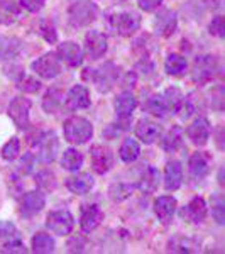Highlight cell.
Segmentation results:
<instances>
[{"mask_svg":"<svg viewBox=\"0 0 225 254\" xmlns=\"http://www.w3.org/2000/svg\"><path fill=\"white\" fill-rule=\"evenodd\" d=\"M64 139L71 144H85L93 136V126L92 122L83 117H69L63 126Z\"/></svg>","mask_w":225,"mask_h":254,"instance_id":"cell-1","label":"cell"},{"mask_svg":"<svg viewBox=\"0 0 225 254\" xmlns=\"http://www.w3.org/2000/svg\"><path fill=\"white\" fill-rule=\"evenodd\" d=\"M69 22L76 27H85L97 19V7L95 3L88 0H75L68 9Z\"/></svg>","mask_w":225,"mask_h":254,"instance_id":"cell-2","label":"cell"},{"mask_svg":"<svg viewBox=\"0 0 225 254\" xmlns=\"http://www.w3.org/2000/svg\"><path fill=\"white\" fill-rule=\"evenodd\" d=\"M92 71H93L92 80L100 93L110 92V90L113 88V85L117 83L118 76H120V68H118L117 64L110 63V61L105 64H102L100 68L92 69Z\"/></svg>","mask_w":225,"mask_h":254,"instance_id":"cell-3","label":"cell"},{"mask_svg":"<svg viewBox=\"0 0 225 254\" xmlns=\"http://www.w3.org/2000/svg\"><path fill=\"white\" fill-rule=\"evenodd\" d=\"M48 229L56 236H68L73 232L75 227V217L68 210H55L49 212L46 217Z\"/></svg>","mask_w":225,"mask_h":254,"instance_id":"cell-4","label":"cell"},{"mask_svg":"<svg viewBox=\"0 0 225 254\" xmlns=\"http://www.w3.org/2000/svg\"><path fill=\"white\" fill-rule=\"evenodd\" d=\"M219 71V60L212 55H202L196 56L195 66H193V81L195 83H207L215 76Z\"/></svg>","mask_w":225,"mask_h":254,"instance_id":"cell-5","label":"cell"},{"mask_svg":"<svg viewBox=\"0 0 225 254\" xmlns=\"http://www.w3.org/2000/svg\"><path fill=\"white\" fill-rule=\"evenodd\" d=\"M110 26L124 38H130L141 27V15L136 12H118L110 19Z\"/></svg>","mask_w":225,"mask_h":254,"instance_id":"cell-6","label":"cell"},{"mask_svg":"<svg viewBox=\"0 0 225 254\" xmlns=\"http://www.w3.org/2000/svg\"><path fill=\"white\" fill-rule=\"evenodd\" d=\"M32 71L36 75H39L41 78H56V76L61 73V61L58 58V55L55 53H48V55H43L41 58H38L34 63L31 64Z\"/></svg>","mask_w":225,"mask_h":254,"instance_id":"cell-7","label":"cell"},{"mask_svg":"<svg viewBox=\"0 0 225 254\" xmlns=\"http://www.w3.org/2000/svg\"><path fill=\"white\" fill-rule=\"evenodd\" d=\"M115 112L122 129H127V124L132 121V112L137 107V98L132 92L125 90L115 98Z\"/></svg>","mask_w":225,"mask_h":254,"instance_id":"cell-8","label":"cell"},{"mask_svg":"<svg viewBox=\"0 0 225 254\" xmlns=\"http://www.w3.org/2000/svg\"><path fill=\"white\" fill-rule=\"evenodd\" d=\"M29 112H31V100L26 97H15L9 104V116L19 129L29 127Z\"/></svg>","mask_w":225,"mask_h":254,"instance_id":"cell-9","label":"cell"},{"mask_svg":"<svg viewBox=\"0 0 225 254\" xmlns=\"http://www.w3.org/2000/svg\"><path fill=\"white\" fill-rule=\"evenodd\" d=\"M90 158H92V168L98 175H105L112 170L113 166V154L109 147L95 144L90 149Z\"/></svg>","mask_w":225,"mask_h":254,"instance_id":"cell-10","label":"cell"},{"mask_svg":"<svg viewBox=\"0 0 225 254\" xmlns=\"http://www.w3.org/2000/svg\"><path fill=\"white\" fill-rule=\"evenodd\" d=\"M107 36L100 31H88L85 36V53L90 60H98L107 53Z\"/></svg>","mask_w":225,"mask_h":254,"instance_id":"cell-11","label":"cell"},{"mask_svg":"<svg viewBox=\"0 0 225 254\" xmlns=\"http://www.w3.org/2000/svg\"><path fill=\"white\" fill-rule=\"evenodd\" d=\"M212 126L207 117H196L186 129V136L193 144L196 146H205L210 139Z\"/></svg>","mask_w":225,"mask_h":254,"instance_id":"cell-12","label":"cell"},{"mask_svg":"<svg viewBox=\"0 0 225 254\" xmlns=\"http://www.w3.org/2000/svg\"><path fill=\"white\" fill-rule=\"evenodd\" d=\"M56 55H58L59 61H64L71 68H76L83 63V51H81L80 44H76L75 41H64V43H61Z\"/></svg>","mask_w":225,"mask_h":254,"instance_id":"cell-13","label":"cell"},{"mask_svg":"<svg viewBox=\"0 0 225 254\" xmlns=\"http://www.w3.org/2000/svg\"><path fill=\"white\" fill-rule=\"evenodd\" d=\"M154 27H156V32L163 38H169V36L174 34L178 27V17L176 12L166 9L163 12H159L156 15V20H154Z\"/></svg>","mask_w":225,"mask_h":254,"instance_id":"cell-14","label":"cell"},{"mask_svg":"<svg viewBox=\"0 0 225 254\" xmlns=\"http://www.w3.org/2000/svg\"><path fill=\"white\" fill-rule=\"evenodd\" d=\"M210 165H212V158L207 153H195L191 154L188 168H190V175L193 180H203L207 178L210 173Z\"/></svg>","mask_w":225,"mask_h":254,"instance_id":"cell-15","label":"cell"},{"mask_svg":"<svg viewBox=\"0 0 225 254\" xmlns=\"http://www.w3.org/2000/svg\"><path fill=\"white\" fill-rule=\"evenodd\" d=\"M39 156L43 159L44 163H53L58 154V149H59V141H58V136L55 132H48V134H43L39 139Z\"/></svg>","mask_w":225,"mask_h":254,"instance_id":"cell-16","label":"cell"},{"mask_svg":"<svg viewBox=\"0 0 225 254\" xmlns=\"http://www.w3.org/2000/svg\"><path fill=\"white\" fill-rule=\"evenodd\" d=\"M46 205V198H44L43 191H27L26 195L22 196V203H20V212L24 215L31 217V215H36L39 214L41 210Z\"/></svg>","mask_w":225,"mask_h":254,"instance_id":"cell-17","label":"cell"},{"mask_svg":"<svg viewBox=\"0 0 225 254\" xmlns=\"http://www.w3.org/2000/svg\"><path fill=\"white\" fill-rule=\"evenodd\" d=\"M104 220V212L98 205H87L81 210V217H80V225L83 232H92L95 231L98 225Z\"/></svg>","mask_w":225,"mask_h":254,"instance_id":"cell-18","label":"cell"},{"mask_svg":"<svg viewBox=\"0 0 225 254\" xmlns=\"http://www.w3.org/2000/svg\"><path fill=\"white\" fill-rule=\"evenodd\" d=\"M136 136L144 144H153L156 139L161 137V126H158L149 119H141L136 126Z\"/></svg>","mask_w":225,"mask_h":254,"instance_id":"cell-19","label":"cell"},{"mask_svg":"<svg viewBox=\"0 0 225 254\" xmlns=\"http://www.w3.org/2000/svg\"><path fill=\"white\" fill-rule=\"evenodd\" d=\"M174 212H176V198L174 196L171 195L158 196L156 202H154V214H156L159 220L168 224L173 219Z\"/></svg>","mask_w":225,"mask_h":254,"instance_id":"cell-20","label":"cell"},{"mask_svg":"<svg viewBox=\"0 0 225 254\" xmlns=\"http://www.w3.org/2000/svg\"><path fill=\"white\" fill-rule=\"evenodd\" d=\"M66 105L71 110L87 109L90 105V92L83 85H75L66 95Z\"/></svg>","mask_w":225,"mask_h":254,"instance_id":"cell-21","label":"cell"},{"mask_svg":"<svg viewBox=\"0 0 225 254\" xmlns=\"http://www.w3.org/2000/svg\"><path fill=\"white\" fill-rule=\"evenodd\" d=\"M183 183V166L179 161H169L165 168V188L168 191H174Z\"/></svg>","mask_w":225,"mask_h":254,"instance_id":"cell-22","label":"cell"},{"mask_svg":"<svg viewBox=\"0 0 225 254\" xmlns=\"http://www.w3.org/2000/svg\"><path fill=\"white\" fill-rule=\"evenodd\" d=\"M22 51V41L15 36H0V61H9Z\"/></svg>","mask_w":225,"mask_h":254,"instance_id":"cell-23","label":"cell"},{"mask_svg":"<svg viewBox=\"0 0 225 254\" xmlns=\"http://www.w3.org/2000/svg\"><path fill=\"white\" fill-rule=\"evenodd\" d=\"M95 185V180L90 173H80V175H75V176H69L66 180V187L71 193L75 195H85L88 193L90 190Z\"/></svg>","mask_w":225,"mask_h":254,"instance_id":"cell-24","label":"cell"},{"mask_svg":"<svg viewBox=\"0 0 225 254\" xmlns=\"http://www.w3.org/2000/svg\"><path fill=\"white\" fill-rule=\"evenodd\" d=\"M183 215H186L191 222L202 224L207 219V203L202 196H195L186 205V210H183Z\"/></svg>","mask_w":225,"mask_h":254,"instance_id":"cell-25","label":"cell"},{"mask_svg":"<svg viewBox=\"0 0 225 254\" xmlns=\"http://www.w3.org/2000/svg\"><path fill=\"white\" fill-rule=\"evenodd\" d=\"M161 95H163V98H165L168 114H178L179 110H181V105H183V100H185V95H183L179 88H176V87L166 88L165 92L161 93Z\"/></svg>","mask_w":225,"mask_h":254,"instance_id":"cell-26","label":"cell"},{"mask_svg":"<svg viewBox=\"0 0 225 254\" xmlns=\"http://www.w3.org/2000/svg\"><path fill=\"white\" fill-rule=\"evenodd\" d=\"M186 68H188V61L185 56L181 55H169L165 61V69L169 76H181L186 73Z\"/></svg>","mask_w":225,"mask_h":254,"instance_id":"cell-27","label":"cell"},{"mask_svg":"<svg viewBox=\"0 0 225 254\" xmlns=\"http://www.w3.org/2000/svg\"><path fill=\"white\" fill-rule=\"evenodd\" d=\"M183 144V129L179 126L171 127V130H168V134L163 137L161 141V147L168 153H174L178 151Z\"/></svg>","mask_w":225,"mask_h":254,"instance_id":"cell-28","label":"cell"},{"mask_svg":"<svg viewBox=\"0 0 225 254\" xmlns=\"http://www.w3.org/2000/svg\"><path fill=\"white\" fill-rule=\"evenodd\" d=\"M61 165H63L64 170L76 173V171H78L80 168L83 166V154H81L78 149H75V147H69V149H66L63 153V158H61Z\"/></svg>","mask_w":225,"mask_h":254,"instance_id":"cell-29","label":"cell"},{"mask_svg":"<svg viewBox=\"0 0 225 254\" xmlns=\"http://www.w3.org/2000/svg\"><path fill=\"white\" fill-rule=\"evenodd\" d=\"M31 246H32V251L38 253V254H48V253H53L56 248V243L49 234H44V232H38L31 241Z\"/></svg>","mask_w":225,"mask_h":254,"instance_id":"cell-30","label":"cell"},{"mask_svg":"<svg viewBox=\"0 0 225 254\" xmlns=\"http://www.w3.org/2000/svg\"><path fill=\"white\" fill-rule=\"evenodd\" d=\"M139 154H141V146H139L136 139H130V137L125 139L122 142L120 149H118V156H120L124 163H134L139 158Z\"/></svg>","mask_w":225,"mask_h":254,"instance_id":"cell-31","label":"cell"},{"mask_svg":"<svg viewBox=\"0 0 225 254\" xmlns=\"http://www.w3.org/2000/svg\"><path fill=\"white\" fill-rule=\"evenodd\" d=\"M159 187V173L156 168H147L142 175L141 182H139V190L144 191V193H154Z\"/></svg>","mask_w":225,"mask_h":254,"instance_id":"cell-32","label":"cell"},{"mask_svg":"<svg viewBox=\"0 0 225 254\" xmlns=\"http://www.w3.org/2000/svg\"><path fill=\"white\" fill-rule=\"evenodd\" d=\"M20 10L19 7L15 5L14 2H5V0H0V24H5V26H10L15 20L19 19Z\"/></svg>","mask_w":225,"mask_h":254,"instance_id":"cell-33","label":"cell"},{"mask_svg":"<svg viewBox=\"0 0 225 254\" xmlns=\"http://www.w3.org/2000/svg\"><path fill=\"white\" fill-rule=\"evenodd\" d=\"M63 105V92L58 88H51L43 98V109L48 114H56Z\"/></svg>","mask_w":225,"mask_h":254,"instance_id":"cell-34","label":"cell"},{"mask_svg":"<svg viewBox=\"0 0 225 254\" xmlns=\"http://www.w3.org/2000/svg\"><path fill=\"white\" fill-rule=\"evenodd\" d=\"M134 187L129 185V183H113L112 187L109 188V196L113 200V202H122V200L129 198L132 195Z\"/></svg>","mask_w":225,"mask_h":254,"instance_id":"cell-35","label":"cell"},{"mask_svg":"<svg viewBox=\"0 0 225 254\" xmlns=\"http://www.w3.org/2000/svg\"><path fill=\"white\" fill-rule=\"evenodd\" d=\"M169 251H173V253H193V251H196V244L185 236H176L169 241Z\"/></svg>","mask_w":225,"mask_h":254,"instance_id":"cell-36","label":"cell"},{"mask_svg":"<svg viewBox=\"0 0 225 254\" xmlns=\"http://www.w3.org/2000/svg\"><path fill=\"white\" fill-rule=\"evenodd\" d=\"M146 110L156 117H165L168 114V110H166V104H165V98H163V95L151 97L149 100L146 102Z\"/></svg>","mask_w":225,"mask_h":254,"instance_id":"cell-37","label":"cell"},{"mask_svg":"<svg viewBox=\"0 0 225 254\" xmlns=\"http://www.w3.org/2000/svg\"><path fill=\"white\" fill-rule=\"evenodd\" d=\"M212 215L220 225L225 224V200L222 193H215L212 196Z\"/></svg>","mask_w":225,"mask_h":254,"instance_id":"cell-38","label":"cell"},{"mask_svg":"<svg viewBox=\"0 0 225 254\" xmlns=\"http://www.w3.org/2000/svg\"><path fill=\"white\" fill-rule=\"evenodd\" d=\"M36 183L41 190L44 191H53L56 188V176L51 173L49 170H44V171H39L36 175Z\"/></svg>","mask_w":225,"mask_h":254,"instance_id":"cell-39","label":"cell"},{"mask_svg":"<svg viewBox=\"0 0 225 254\" xmlns=\"http://www.w3.org/2000/svg\"><path fill=\"white\" fill-rule=\"evenodd\" d=\"M19 153H20V141L17 137L9 139V141H7L2 147V158L7 159V161L15 159L19 156Z\"/></svg>","mask_w":225,"mask_h":254,"instance_id":"cell-40","label":"cell"},{"mask_svg":"<svg viewBox=\"0 0 225 254\" xmlns=\"http://www.w3.org/2000/svg\"><path fill=\"white\" fill-rule=\"evenodd\" d=\"M17 237H19V232L14 224L9 222V220H2V222H0V239H3L7 243V241H10V239H17Z\"/></svg>","mask_w":225,"mask_h":254,"instance_id":"cell-41","label":"cell"},{"mask_svg":"<svg viewBox=\"0 0 225 254\" xmlns=\"http://www.w3.org/2000/svg\"><path fill=\"white\" fill-rule=\"evenodd\" d=\"M17 88L22 90V92H27V93H34L41 88V81L32 78V76H26V78L19 80Z\"/></svg>","mask_w":225,"mask_h":254,"instance_id":"cell-42","label":"cell"},{"mask_svg":"<svg viewBox=\"0 0 225 254\" xmlns=\"http://www.w3.org/2000/svg\"><path fill=\"white\" fill-rule=\"evenodd\" d=\"M208 31H210V34L217 36V38H224V36H225L224 15H215V17L212 19L210 26H208Z\"/></svg>","mask_w":225,"mask_h":254,"instance_id":"cell-43","label":"cell"},{"mask_svg":"<svg viewBox=\"0 0 225 254\" xmlns=\"http://www.w3.org/2000/svg\"><path fill=\"white\" fill-rule=\"evenodd\" d=\"M3 253H17V254H22L26 253V248H24V243L20 241V237H17V239H10L7 241L5 244H3Z\"/></svg>","mask_w":225,"mask_h":254,"instance_id":"cell-44","label":"cell"},{"mask_svg":"<svg viewBox=\"0 0 225 254\" xmlns=\"http://www.w3.org/2000/svg\"><path fill=\"white\" fill-rule=\"evenodd\" d=\"M41 32H43L44 39L49 41V43H55L56 41V31H55V26H53L49 20H44L41 22Z\"/></svg>","mask_w":225,"mask_h":254,"instance_id":"cell-45","label":"cell"},{"mask_svg":"<svg viewBox=\"0 0 225 254\" xmlns=\"http://www.w3.org/2000/svg\"><path fill=\"white\" fill-rule=\"evenodd\" d=\"M46 0H20V5L29 12H39L44 7Z\"/></svg>","mask_w":225,"mask_h":254,"instance_id":"cell-46","label":"cell"},{"mask_svg":"<svg viewBox=\"0 0 225 254\" xmlns=\"http://www.w3.org/2000/svg\"><path fill=\"white\" fill-rule=\"evenodd\" d=\"M137 3L144 12H153V10H156L158 7H161L163 0H137Z\"/></svg>","mask_w":225,"mask_h":254,"instance_id":"cell-47","label":"cell"},{"mask_svg":"<svg viewBox=\"0 0 225 254\" xmlns=\"http://www.w3.org/2000/svg\"><path fill=\"white\" fill-rule=\"evenodd\" d=\"M32 168H34V156H32V154H26V156L22 158V161H20V171L31 173Z\"/></svg>","mask_w":225,"mask_h":254,"instance_id":"cell-48","label":"cell"},{"mask_svg":"<svg viewBox=\"0 0 225 254\" xmlns=\"http://www.w3.org/2000/svg\"><path fill=\"white\" fill-rule=\"evenodd\" d=\"M68 248L71 253H75V251L80 253V251H83V248H85V241L81 239V237H73V239L68 243Z\"/></svg>","mask_w":225,"mask_h":254,"instance_id":"cell-49","label":"cell"},{"mask_svg":"<svg viewBox=\"0 0 225 254\" xmlns=\"http://www.w3.org/2000/svg\"><path fill=\"white\" fill-rule=\"evenodd\" d=\"M205 2L212 7V9H219V7H222L224 0H205Z\"/></svg>","mask_w":225,"mask_h":254,"instance_id":"cell-50","label":"cell"},{"mask_svg":"<svg viewBox=\"0 0 225 254\" xmlns=\"http://www.w3.org/2000/svg\"><path fill=\"white\" fill-rule=\"evenodd\" d=\"M219 183L220 185H224V168L220 170V175H219Z\"/></svg>","mask_w":225,"mask_h":254,"instance_id":"cell-51","label":"cell"}]
</instances>
